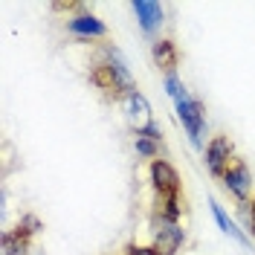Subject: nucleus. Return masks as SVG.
<instances>
[{"label": "nucleus", "mask_w": 255, "mask_h": 255, "mask_svg": "<svg viewBox=\"0 0 255 255\" xmlns=\"http://www.w3.org/2000/svg\"><path fill=\"white\" fill-rule=\"evenodd\" d=\"M223 189L229 191L238 203H247L250 200V189H253V174H250V168H247V162L241 157H235L229 165H226V171H223Z\"/></svg>", "instance_id": "1"}, {"label": "nucleus", "mask_w": 255, "mask_h": 255, "mask_svg": "<svg viewBox=\"0 0 255 255\" xmlns=\"http://www.w3.org/2000/svg\"><path fill=\"white\" fill-rule=\"evenodd\" d=\"M177 119L183 122L186 128V133H189L191 145H200L203 139V128H206V113H203V105L197 102V99H183V102H177Z\"/></svg>", "instance_id": "2"}, {"label": "nucleus", "mask_w": 255, "mask_h": 255, "mask_svg": "<svg viewBox=\"0 0 255 255\" xmlns=\"http://www.w3.org/2000/svg\"><path fill=\"white\" fill-rule=\"evenodd\" d=\"M122 111H125L128 122L133 125L136 133H145L148 128H154V113H151V105H148V99H145L139 90H133V93H128L122 99Z\"/></svg>", "instance_id": "3"}, {"label": "nucleus", "mask_w": 255, "mask_h": 255, "mask_svg": "<svg viewBox=\"0 0 255 255\" xmlns=\"http://www.w3.org/2000/svg\"><path fill=\"white\" fill-rule=\"evenodd\" d=\"M235 159V145L229 136H212L206 145V168L215 177H223L226 165Z\"/></svg>", "instance_id": "4"}, {"label": "nucleus", "mask_w": 255, "mask_h": 255, "mask_svg": "<svg viewBox=\"0 0 255 255\" xmlns=\"http://www.w3.org/2000/svg\"><path fill=\"white\" fill-rule=\"evenodd\" d=\"M151 183H154V191L159 197L180 194V174L168 159H151Z\"/></svg>", "instance_id": "5"}, {"label": "nucleus", "mask_w": 255, "mask_h": 255, "mask_svg": "<svg viewBox=\"0 0 255 255\" xmlns=\"http://www.w3.org/2000/svg\"><path fill=\"white\" fill-rule=\"evenodd\" d=\"M186 244V229L180 223H159L154 229V250L159 255H177Z\"/></svg>", "instance_id": "6"}, {"label": "nucleus", "mask_w": 255, "mask_h": 255, "mask_svg": "<svg viewBox=\"0 0 255 255\" xmlns=\"http://www.w3.org/2000/svg\"><path fill=\"white\" fill-rule=\"evenodd\" d=\"M130 9H133L136 20H139L142 32H148V35L157 32L159 23H162V17H165V9H162V3H157V0H133Z\"/></svg>", "instance_id": "7"}, {"label": "nucleus", "mask_w": 255, "mask_h": 255, "mask_svg": "<svg viewBox=\"0 0 255 255\" xmlns=\"http://www.w3.org/2000/svg\"><path fill=\"white\" fill-rule=\"evenodd\" d=\"M67 29L73 32V35H79V38H105V35H108L105 20H102V17H96L93 12H81V15L70 17Z\"/></svg>", "instance_id": "8"}, {"label": "nucleus", "mask_w": 255, "mask_h": 255, "mask_svg": "<svg viewBox=\"0 0 255 255\" xmlns=\"http://www.w3.org/2000/svg\"><path fill=\"white\" fill-rule=\"evenodd\" d=\"M151 55H154V64H157L165 76H174L177 64H180V52H177V44L171 41V38H159V41H154Z\"/></svg>", "instance_id": "9"}, {"label": "nucleus", "mask_w": 255, "mask_h": 255, "mask_svg": "<svg viewBox=\"0 0 255 255\" xmlns=\"http://www.w3.org/2000/svg\"><path fill=\"white\" fill-rule=\"evenodd\" d=\"M209 206H212V215H215V223L221 226V232L223 235H229L232 241H238L241 247H250V238L244 235V229H238V223L232 221L226 212H223V206L218 203V200H209Z\"/></svg>", "instance_id": "10"}, {"label": "nucleus", "mask_w": 255, "mask_h": 255, "mask_svg": "<svg viewBox=\"0 0 255 255\" xmlns=\"http://www.w3.org/2000/svg\"><path fill=\"white\" fill-rule=\"evenodd\" d=\"M29 232L26 229H6L3 232V253L6 255H26L29 253Z\"/></svg>", "instance_id": "11"}, {"label": "nucleus", "mask_w": 255, "mask_h": 255, "mask_svg": "<svg viewBox=\"0 0 255 255\" xmlns=\"http://www.w3.org/2000/svg\"><path fill=\"white\" fill-rule=\"evenodd\" d=\"M183 215V200L180 194H168V197H159L157 194V218L159 223H177Z\"/></svg>", "instance_id": "12"}, {"label": "nucleus", "mask_w": 255, "mask_h": 255, "mask_svg": "<svg viewBox=\"0 0 255 255\" xmlns=\"http://www.w3.org/2000/svg\"><path fill=\"white\" fill-rule=\"evenodd\" d=\"M165 93L174 99V105L177 102H183V99H189V90L183 87V81L177 79V73L174 76H165Z\"/></svg>", "instance_id": "13"}, {"label": "nucleus", "mask_w": 255, "mask_h": 255, "mask_svg": "<svg viewBox=\"0 0 255 255\" xmlns=\"http://www.w3.org/2000/svg\"><path fill=\"white\" fill-rule=\"evenodd\" d=\"M136 154H142V157H148V159H157V154H159V142H154V139H148L145 133H136Z\"/></svg>", "instance_id": "14"}, {"label": "nucleus", "mask_w": 255, "mask_h": 255, "mask_svg": "<svg viewBox=\"0 0 255 255\" xmlns=\"http://www.w3.org/2000/svg\"><path fill=\"white\" fill-rule=\"evenodd\" d=\"M17 226H20V229H26L29 235H35V232H41V221H38L35 215H23V218H20V223H17Z\"/></svg>", "instance_id": "15"}, {"label": "nucleus", "mask_w": 255, "mask_h": 255, "mask_svg": "<svg viewBox=\"0 0 255 255\" xmlns=\"http://www.w3.org/2000/svg\"><path fill=\"white\" fill-rule=\"evenodd\" d=\"M125 255H159L154 247H136V244H130L125 250Z\"/></svg>", "instance_id": "16"}, {"label": "nucleus", "mask_w": 255, "mask_h": 255, "mask_svg": "<svg viewBox=\"0 0 255 255\" xmlns=\"http://www.w3.org/2000/svg\"><path fill=\"white\" fill-rule=\"evenodd\" d=\"M250 226H253V235H255V197H253V212H250Z\"/></svg>", "instance_id": "17"}]
</instances>
